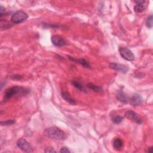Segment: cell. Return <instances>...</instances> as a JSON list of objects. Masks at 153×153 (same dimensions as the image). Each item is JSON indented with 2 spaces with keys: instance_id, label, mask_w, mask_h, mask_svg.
Masks as SVG:
<instances>
[{
  "instance_id": "6da1fadb",
  "label": "cell",
  "mask_w": 153,
  "mask_h": 153,
  "mask_svg": "<svg viewBox=\"0 0 153 153\" xmlns=\"http://www.w3.org/2000/svg\"><path fill=\"white\" fill-rule=\"evenodd\" d=\"M44 133L46 136L54 140H64L66 138L65 133L61 130L59 128L55 126L50 127L45 129Z\"/></svg>"
},
{
  "instance_id": "7a4b0ae2",
  "label": "cell",
  "mask_w": 153,
  "mask_h": 153,
  "mask_svg": "<svg viewBox=\"0 0 153 153\" xmlns=\"http://www.w3.org/2000/svg\"><path fill=\"white\" fill-rule=\"evenodd\" d=\"M28 92V90L23 88L22 87H19V86H13L12 87H11L10 89H8L6 93L4 94V101H7L8 100H9L10 99H11L13 96H14L15 95H17L19 93H23V94H25V93H27Z\"/></svg>"
},
{
  "instance_id": "3957f363",
  "label": "cell",
  "mask_w": 153,
  "mask_h": 153,
  "mask_svg": "<svg viewBox=\"0 0 153 153\" xmlns=\"http://www.w3.org/2000/svg\"><path fill=\"white\" fill-rule=\"evenodd\" d=\"M28 17V15L24 11L19 10L15 12L11 18V21L12 23L17 24L25 21Z\"/></svg>"
},
{
  "instance_id": "277c9868",
  "label": "cell",
  "mask_w": 153,
  "mask_h": 153,
  "mask_svg": "<svg viewBox=\"0 0 153 153\" xmlns=\"http://www.w3.org/2000/svg\"><path fill=\"white\" fill-rule=\"evenodd\" d=\"M119 52L121 56L128 61H133L135 60V56L132 52L126 48L121 47L119 48Z\"/></svg>"
},
{
  "instance_id": "5b68a950",
  "label": "cell",
  "mask_w": 153,
  "mask_h": 153,
  "mask_svg": "<svg viewBox=\"0 0 153 153\" xmlns=\"http://www.w3.org/2000/svg\"><path fill=\"white\" fill-rule=\"evenodd\" d=\"M17 146L23 152H33L31 145L25 139H20L17 141Z\"/></svg>"
},
{
  "instance_id": "8992f818",
  "label": "cell",
  "mask_w": 153,
  "mask_h": 153,
  "mask_svg": "<svg viewBox=\"0 0 153 153\" xmlns=\"http://www.w3.org/2000/svg\"><path fill=\"white\" fill-rule=\"evenodd\" d=\"M126 117L129 120H132V122L137 123V124H141L143 123V120L140 117L136 114L135 112L132 111H128L126 113Z\"/></svg>"
},
{
  "instance_id": "52a82bcc",
  "label": "cell",
  "mask_w": 153,
  "mask_h": 153,
  "mask_svg": "<svg viewBox=\"0 0 153 153\" xmlns=\"http://www.w3.org/2000/svg\"><path fill=\"white\" fill-rule=\"evenodd\" d=\"M52 43L56 46L62 47L67 44L66 40L59 35H53L52 37Z\"/></svg>"
},
{
  "instance_id": "ba28073f",
  "label": "cell",
  "mask_w": 153,
  "mask_h": 153,
  "mask_svg": "<svg viewBox=\"0 0 153 153\" xmlns=\"http://www.w3.org/2000/svg\"><path fill=\"white\" fill-rule=\"evenodd\" d=\"M109 66L114 70L122 72L124 74H126L129 71V68L126 66L122 65V64H120L111 63L110 64Z\"/></svg>"
},
{
  "instance_id": "9c48e42d",
  "label": "cell",
  "mask_w": 153,
  "mask_h": 153,
  "mask_svg": "<svg viewBox=\"0 0 153 153\" xmlns=\"http://www.w3.org/2000/svg\"><path fill=\"white\" fill-rule=\"evenodd\" d=\"M129 101H130L132 105L136 107V106H139L143 103V99L140 95H138V94H135L132 96V98H131Z\"/></svg>"
},
{
  "instance_id": "30bf717a",
  "label": "cell",
  "mask_w": 153,
  "mask_h": 153,
  "mask_svg": "<svg viewBox=\"0 0 153 153\" xmlns=\"http://www.w3.org/2000/svg\"><path fill=\"white\" fill-rule=\"evenodd\" d=\"M116 97L117 99H118L119 101L122 102V103H126L128 102V98L126 95V94L123 92H122V90L117 92L116 94Z\"/></svg>"
},
{
  "instance_id": "8fae6325",
  "label": "cell",
  "mask_w": 153,
  "mask_h": 153,
  "mask_svg": "<svg viewBox=\"0 0 153 153\" xmlns=\"http://www.w3.org/2000/svg\"><path fill=\"white\" fill-rule=\"evenodd\" d=\"M61 96L62 98L67 102L71 105H75L76 104L75 101L71 97L69 94L66 92H61Z\"/></svg>"
},
{
  "instance_id": "7c38bea8",
  "label": "cell",
  "mask_w": 153,
  "mask_h": 153,
  "mask_svg": "<svg viewBox=\"0 0 153 153\" xmlns=\"http://www.w3.org/2000/svg\"><path fill=\"white\" fill-rule=\"evenodd\" d=\"M68 57L71 61H73L75 63H78V64L83 65L85 68H89L90 67V64H89V62L87 61L86 60L84 59H76L72 57H70L69 56Z\"/></svg>"
},
{
  "instance_id": "4fadbf2b",
  "label": "cell",
  "mask_w": 153,
  "mask_h": 153,
  "mask_svg": "<svg viewBox=\"0 0 153 153\" xmlns=\"http://www.w3.org/2000/svg\"><path fill=\"white\" fill-rule=\"evenodd\" d=\"M123 141L122 140V139L120 138H114V140H113V147L114 148V149L117 150H119L122 148V147H123Z\"/></svg>"
},
{
  "instance_id": "5bb4252c",
  "label": "cell",
  "mask_w": 153,
  "mask_h": 153,
  "mask_svg": "<svg viewBox=\"0 0 153 153\" xmlns=\"http://www.w3.org/2000/svg\"><path fill=\"white\" fill-rule=\"evenodd\" d=\"M87 87L89 89L93 90V91H95L96 92H98V93H100V92H102L103 91V89L102 87L95 85L92 83H89L87 85Z\"/></svg>"
},
{
  "instance_id": "9a60e30c",
  "label": "cell",
  "mask_w": 153,
  "mask_h": 153,
  "mask_svg": "<svg viewBox=\"0 0 153 153\" xmlns=\"http://www.w3.org/2000/svg\"><path fill=\"white\" fill-rule=\"evenodd\" d=\"M72 84L74 86V87H75L76 89H77L79 90L83 91V90H85L83 85H82V83H81V82H80V81H78L77 80H73L72 81Z\"/></svg>"
},
{
  "instance_id": "2e32d148",
  "label": "cell",
  "mask_w": 153,
  "mask_h": 153,
  "mask_svg": "<svg viewBox=\"0 0 153 153\" xmlns=\"http://www.w3.org/2000/svg\"><path fill=\"white\" fill-rule=\"evenodd\" d=\"M145 9V6L144 4H136L134 7V10L138 13H142Z\"/></svg>"
},
{
  "instance_id": "e0dca14e",
  "label": "cell",
  "mask_w": 153,
  "mask_h": 153,
  "mask_svg": "<svg viewBox=\"0 0 153 153\" xmlns=\"http://www.w3.org/2000/svg\"><path fill=\"white\" fill-rule=\"evenodd\" d=\"M111 120L115 124H119L123 120V117L120 115H115L112 117Z\"/></svg>"
},
{
  "instance_id": "ac0fdd59",
  "label": "cell",
  "mask_w": 153,
  "mask_h": 153,
  "mask_svg": "<svg viewBox=\"0 0 153 153\" xmlns=\"http://www.w3.org/2000/svg\"><path fill=\"white\" fill-rule=\"evenodd\" d=\"M152 25V16L150 15L149 17H148L146 20V26L148 28H151Z\"/></svg>"
},
{
  "instance_id": "d6986e66",
  "label": "cell",
  "mask_w": 153,
  "mask_h": 153,
  "mask_svg": "<svg viewBox=\"0 0 153 153\" xmlns=\"http://www.w3.org/2000/svg\"><path fill=\"white\" fill-rule=\"evenodd\" d=\"M15 123V120H8L7 121H4V122H1V124L2 126L3 125H11V124H13Z\"/></svg>"
},
{
  "instance_id": "ffe728a7",
  "label": "cell",
  "mask_w": 153,
  "mask_h": 153,
  "mask_svg": "<svg viewBox=\"0 0 153 153\" xmlns=\"http://www.w3.org/2000/svg\"><path fill=\"white\" fill-rule=\"evenodd\" d=\"M44 152L45 153H52V152H56V151L53 149V148H52V147H49V148H46L44 151Z\"/></svg>"
},
{
  "instance_id": "44dd1931",
  "label": "cell",
  "mask_w": 153,
  "mask_h": 153,
  "mask_svg": "<svg viewBox=\"0 0 153 153\" xmlns=\"http://www.w3.org/2000/svg\"><path fill=\"white\" fill-rule=\"evenodd\" d=\"M60 152H61V153H69V152H71V151L66 147H62L61 150H60Z\"/></svg>"
},
{
  "instance_id": "7402d4cb",
  "label": "cell",
  "mask_w": 153,
  "mask_h": 153,
  "mask_svg": "<svg viewBox=\"0 0 153 153\" xmlns=\"http://www.w3.org/2000/svg\"><path fill=\"white\" fill-rule=\"evenodd\" d=\"M135 3H136V4H144L145 1H135Z\"/></svg>"
},
{
  "instance_id": "603a6c76",
  "label": "cell",
  "mask_w": 153,
  "mask_h": 153,
  "mask_svg": "<svg viewBox=\"0 0 153 153\" xmlns=\"http://www.w3.org/2000/svg\"><path fill=\"white\" fill-rule=\"evenodd\" d=\"M147 152H150V153L152 152V147H150V148H149L147 150Z\"/></svg>"
}]
</instances>
